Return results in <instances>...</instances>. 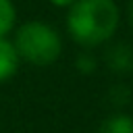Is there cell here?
<instances>
[{
	"mask_svg": "<svg viewBox=\"0 0 133 133\" xmlns=\"http://www.w3.org/2000/svg\"><path fill=\"white\" fill-rule=\"evenodd\" d=\"M106 64L112 73L118 75H129L133 73V46L131 44H114L106 50Z\"/></svg>",
	"mask_w": 133,
	"mask_h": 133,
	"instance_id": "obj_3",
	"label": "cell"
},
{
	"mask_svg": "<svg viewBox=\"0 0 133 133\" xmlns=\"http://www.w3.org/2000/svg\"><path fill=\"white\" fill-rule=\"evenodd\" d=\"M17 21V8L12 0H0V37H6Z\"/></svg>",
	"mask_w": 133,
	"mask_h": 133,
	"instance_id": "obj_6",
	"label": "cell"
},
{
	"mask_svg": "<svg viewBox=\"0 0 133 133\" xmlns=\"http://www.w3.org/2000/svg\"><path fill=\"white\" fill-rule=\"evenodd\" d=\"M96 133H133V116L129 112L116 110L98 125Z\"/></svg>",
	"mask_w": 133,
	"mask_h": 133,
	"instance_id": "obj_5",
	"label": "cell"
},
{
	"mask_svg": "<svg viewBox=\"0 0 133 133\" xmlns=\"http://www.w3.org/2000/svg\"><path fill=\"white\" fill-rule=\"evenodd\" d=\"M19 58L33 66H50L62 54L60 33L44 21H27L15 31L12 39Z\"/></svg>",
	"mask_w": 133,
	"mask_h": 133,
	"instance_id": "obj_2",
	"label": "cell"
},
{
	"mask_svg": "<svg viewBox=\"0 0 133 133\" xmlns=\"http://www.w3.org/2000/svg\"><path fill=\"white\" fill-rule=\"evenodd\" d=\"M118 23L121 10L114 0H77L66 12V31L85 50L112 39Z\"/></svg>",
	"mask_w": 133,
	"mask_h": 133,
	"instance_id": "obj_1",
	"label": "cell"
},
{
	"mask_svg": "<svg viewBox=\"0 0 133 133\" xmlns=\"http://www.w3.org/2000/svg\"><path fill=\"white\" fill-rule=\"evenodd\" d=\"M52 6H58V8H69L73 2H77V0H48Z\"/></svg>",
	"mask_w": 133,
	"mask_h": 133,
	"instance_id": "obj_9",
	"label": "cell"
},
{
	"mask_svg": "<svg viewBox=\"0 0 133 133\" xmlns=\"http://www.w3.org/2000/svg\"><path fill=\"white\" fill-rule=\"evenodd\" d=\"M129 21H131V25H133V0H131V4H129Z\"/></svg>",
	"mask_w": 133,
	"mask_h": 133,
	"instance_id": "obj_10",
	"label": "cell"
},
{
	"mask_svg": "<svg viewBox=\"0 0 133 133\" xmlns=\"http://www.w3.org/2000/svg\"><path fill=\"white\" fill-rule=\"evenodd\" d=\"M75 66H77V71L81 75H91L98 69V60H96V56L91 52H81L77 56V60H75Z\"/></svg>",
	"mask_w": 133,
	"mask_h": 133,
	"instance_id": "obj_8",
	"label": "cell"
},
{
	"mask_svg": "<svg viewBox=\"0 0 133 133\" xmlns=\"http://www.w3.org/2000/svg\"><path fill=\"white\" fill-rule=\"evenodd\" d=\"M19 64H21V58L12 39L0 37V83L12 79L19 71Z\"/></svg>",
	"mask_w": 133,
	"mask_h": 133,
	"instance_id": "obj_4",
	"label": "cell"
},
{
	"mask_svg": "<svg viewBox=\"0 0 133 133\" xmlns=\"http://www.w3.org/2000/svg\"><path fill=\"white\" fill-rule=\"evenodd\" d=\"M108 98H110L112 106H116V108H123L125 104H129V102H131V89H129L127 85L118 83V85H114V87L108 91Z\"/></svg>",
	"mask_w": 133,
	"mask_h": 133,
	"instance_id": "obj_7",
	"label": "cell"
}]
</instances>
